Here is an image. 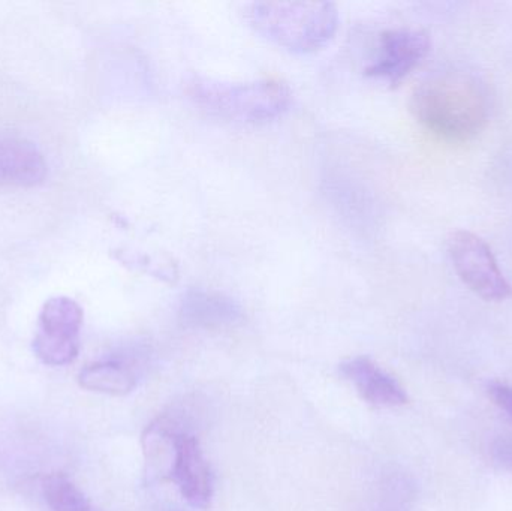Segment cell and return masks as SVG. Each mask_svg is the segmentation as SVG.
Wrapping results in <instances>:
<instances>
[{
	"instance_id": "30bf717a",
	"label": "cell",
	"mask_w": 512,
	"mask_h": 511,
	"mask_svg": "<svg viewBox=\"0 0 512 511\" xmlns=\"http://www.w3.org/2000/svg\"><path fill=\"white\" fill-rule=\"evenodd\" d=\"M180 317L189 326L203 329L230 327L243 320L239 303L218 291L189 290L180 302Z\"/></svg>"
},
{
	"instance_id": "ba28073f",
	"label": "cell",
	"mask_w": 512,
	"mask_h": 511,
	"mask_svg": "<svg viewBox=\"0 0 512 511\" xmlns=\"http://www.w3.org/2000/svg\"><path fill=\"white\" fill-rule=\"evenodd\" d=\"M340 372L370 405L394 408L408 404V395L399 381L379 368L369 357L360 356L346 360L340 365Z\"/></svg>"
},
{
	"instance_id": "7c38bea8",
	"label": "cell",
	"mask_w": 512,
	"mask_h": 511,
	"mask_svg": "<svg viewBox=\"0 0 512 511\" xmlns=\"http://www.w3.org/2000/svg\"><path fill=\"white\" fill-rule=\"evenodd\" d=\"M41 489L51 511H96L89 498L66 474H48L42 480Z\"/></svg>"
},
{
	"instance_id": "8fae6325",
	"label": "cell",
	"mask_w": 512,
	"mask_h": 511,
	"mask_svg": "<svg viewBox=\"0 0 512 511\" xmlns=\"http://www.w3.org/2000/svg\"><path fill=\"white\" fill-rule=\"evenodd\" d=\"M81 389L110 396H126L137 387V375L123 360L95 362L81 369L77 377Z\"/></svg>"
},
{
	"instance_id": "9c48e42d",
	"label": "cell",
	"mask_w": 512,
	"mask_h": 511,
	"mask_svg": "<svg viewBox=\"0 0 512 511\" xmlns=\"http://www.w3.org/2000/svg\"><path fill=\"white\" fill-rule=\"evenodd\" d=\"M47 176V162L38 147L20 137H0V185L33 188Z\"/></svg>"
},
{
	"instance_id": "4fadbf2b",
	"label": "cell",
	"mask_w": 512,
	"mask_h": 511,
	"mask_svg": "<svg viewBox=\"0 0 512 511\" xmlns=\"http://www.w3.org/2000/svg\"><path fill=\"white\" fill-rule=\"evenodd\" d=\"M487 393L493 404L512 420V387L504 383H490Z\"/></svg>"
},
{
	"instance_id": "52a82bcc",
	"label": "cell",
	"mask_w": 512,
	"mask_h": 511,
	"mask_svg": "<svg viewBox=\"0 0 512 511\" xmlns=\"http://www.w3.org/2000/svg\"><path fill=\"white\" fill-rule=\"evenodd\" d=\"M429 50V36L421 30H387L379 39L378 50L366 74L396 86L423 62Z\"/></svg>"
},
{
	"instance_id": "7a4b0ae2",
	"label": "cell",
	"mask_w": 512,
	"mask_h": 511,
	"mask_svg": "<svg viewBox=\"0 0 512 511\" xmlns=\"http://www.w3.org/2000/svg\"><path fill=\"white\" fill-rule=\"evenodd\" d=\"M189 98L210 116L237 125H262L289 110L292 92L274 78L234 81L195 77L188 83Z\"/></svg>"
},
{
	"instance_id": "3957f363",
	"label": "cell",
	"mask_w": 512,
	"mask_h": 511,
	"mask_svg": "<svg viewBox=\"0 0 512 511\" xmlns=\"http://www.w3.org/2000/svg\"><path fill=\"white\" fill-rule=\"evenodd\" d=\"M246 17L268 41L297 54L324 47L339 27L337 6L328 2L252 3Z\"/></svg>"
},
{
	"instance_id": "8992f818",
	"label": "cell",
	"mask_w": 512,
	"mask_h": 511,
	"mask_svg": "<svg viewBox=\"0 0 512 511\" xmlns=\"http://www.w3.org/2000/svg\"><path fill=\"white\" fill-rule=\"evenodd\" d=\"M168 479L176 483L183 500L194 509L206 510L212 503L215 477L195 435L174 431Z\"/></svg>"
},
{
	"instance_id": "5b68a950",
	"label": "cell",
	"mask_w": 512,
	"mask_h": 511,
	"mask_svg": "<svg viewBox=\"0 0 512 511\" xmlns=\"http://www.w3.org/2000/svg\"><path fill=\"white\" fill-rule=\"evenodd\" d=\"M451 263L463 284L487 302H502L512 296V287L492 248L477 234L456 231L448 240Z\"/></svg>"
},
{
	"instance_id": "6da1fadb",
	"label": "cell",
	"mask_w": 512,
	"mask_h": 511,
	"mask_svg": "<svg viewBox=\"0 0 512 511\" xmlns=\"http://www.w3.org/2000/svg\"><path fill=\"white\" fill-rule=\"evenodd\" d=\"M411 111L430 134L448 141H468L489 122V90L471 72L444 69L414 90Z\"/></svg>"
},
{
	"instance_id": "5bb4252c",
	"label": "cell",
	"mask_w": 512,
	"mask_h": 511,
	"mask_svg": "<svg viewBox=\"0 0 512 511\" xmlns=\"http://www.w3.org/2000/svg\"><path fill=\"white\" fill-rule=\"evenodd\" d=\"M492 458L499 467L512 473V437H501L492 444Z\"/></svg>"
},
{
	"instance_id": "277c9868",
	"label": "cell",
	"mask_w": 512,
	"mask_h": 511,
	"mask_svg": "<svg viewBox=\"0 0 512 511\" xmlns=\"http://www.w3.org/2000/svg\"><path fill=\"white\" fill-rule=\"evenodd\" d=\"M84 314L71 297L56 296L42 306L38 332L33 338L35 356L47 366H66L80 353Z\"/></svg>"
}]
</instances>
